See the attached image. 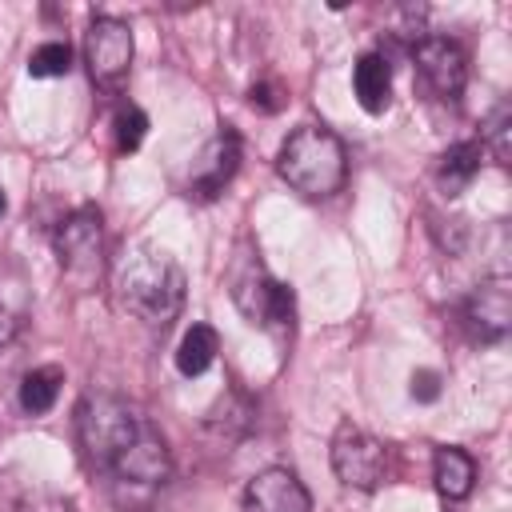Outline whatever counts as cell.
Instances as JSON below:
<instances>
[{"label":"cell","mask_w":512,"mask_h":512,"mask_svg":"<svg viewBox=\"0 0 512 512\" xmlns=\"http://www.w3.org/2000/svg\"><path fill=\"white\" fill-rule=\"evenodd\" d=\"M52 248H56L64 280L76 292H88L104 272V220H100V208L84 204V208L68 212L60 220L56 236H52Z\"/></svg>","instance_id":"cell-5"},{"label":"cell","mask_w":512,"mask_h":512,"mask_svg":"<svg viewBox=\"0 0 512 512\" xmlns=\"http://www.w3.org/2000/svg\"><path fill=\"white\" fill-rule=\"evenodd\" d=\"M144 132H148V116L136 104H128V108L116 112V148L120 152H136L144 144Z\"/></svg>","instance_id":"cell-20"},{"label":"cell","mask_w":512,"mask_h":512,"mask_svg":"<svg viewBox=\"0 0 512 512\" xmlns=\"http://www.w3.org/2000/svg\"><path fill=\"white\" fill-rule=\"evenodd\" d=\"M68 68H72V52H68L64 40H48V44H40V48L32 52V60H28V76H36V80L64 76Z\"/></svg>","instance_id":"cell-18"},{"label":"cell","mask_w":512,"mask_h":512,"mask_svg":"<svg viewBox=\"0 0 512 512\" xmlns=\"http://www.w3.org/2000/svg\"><path fill=\"white\" fill-rule=\"evenodd\" d=\"M484 140L500 164H512V108L508 104L492 108V116L484 120Z\"/></svg>","instance_id":"cell-19"},{"label":"cell","mask_w":512,"mask_h":512,"mask_svg":"<svg viewBox=\"0 0 512 512\" xmlns=\"http://www.w3.org/2000/svg\"><path fill=\"white\" fill-rule=\"evenodd\" d=\"M276 172L292 192H300L308 200H324V196L340 192L348 156H344V144L336 132L320 128V124H304L280 144Z\"/></svg>","instance_id":"cell-2"},{"label":"cell","mask_w":512,"mask_h":512,"mask_svg":"<svg viewBox=\"0 0 512 512\" xmlns=\"http://www.w3.org/2000/svg\"><path fill=\"white\" fill-rule=\"evenodd\" d=\"M352 92H356V104L364 112H384L388 108V96H392V68L380 52H364L352 68Z\"/></svg>","instance_id":"cell-12"},{"label":"cell","mask_w":512,"mask_h":512,"mask_svg":"<svg viewBox=\"0 0 512 512\" xmlns=\"http://www.w3.org/2000/svg\"><path fill=\"white\" fill-rule=\"evenodd\" d=\"M184 268L156 248H132L116 264V300L148 328H168L184 308Z\"/></svg>","instance_id":"cell-1"},{"label":"cell","mask_w":512,"mask_h":512,"mask_svg":"<svg viewBox=\"0 0 512 512\" xmlns=\"http://www.w3.org/2000/svg\"><path fill=\"white\" fill-rule=\"evenodd\" d=\"M4 208H8V200H4V188H0V216H4Z\"/></svg>","instance_id":"cell-26"},{"label":"cell","mask_w":512,"mask_h":512,"mask_svg":"<svg viewBox=\"0 0 512 512\" xmlns=\"http://www.w3.org/2000/svg\"><path fill=\"white\" fill-rule=\"evenodd\" d=\"M412 56H416V68H420L424 84L440 100H460V92L468 84V56H464V48L456 40H448V36H424L412 48Z\"/></svg>","instance_id":"cell-8"},{"label":"cell","mask_w":512,"mask_h":512,"mask_svg":"<svg viewBox=\"0 0 512 512\" xmlns=\"http://www.w3.org/2000/svg\"><path fill=\"white\" fill-rule=\"evenodd\" d=\"M132 52H136V44H132V28L124 20L96 16L88 24V32H84V64H88V72H92V80L100 88H108V92L120 88V80L132 68Z\"/></svg>","instance_id":"cell-7"},{"label":"cell","mask_w":512,"mask_h":512,"mask_svg":"<svg viewBox=\"0 0 512 512\" xmlns=\"http://www.w3.org/2000/svg\"><path fill=\"white\" fill-rule=\"evenodd\" d=\"M60 384H64V372L60 368H32L24 380H20V408L28 412V416H44L52 404H56V396H60Z\"/></svg>","instance_id":"cell-17"},{"label":"cell","mask_w":512,"mask_h":512,"mask_svg":"<svg viewBox=\"0 0 512 512\" xmlns=\"http://www.w3.org/2000/svg\"><path fill=\"white\" fill-rule=\"evenodd\" d=\"M216 352H220L216 328H212V324H192V328L180 336V344H176V368H180L184 376H200V372L212 368Z\"/></svg>","instance_id":"cell-16"},{"label":"cell","mask_w":512,"mask_h":512,"mask_svg":"<svg viewBox=\"0 0 512 512\" xmlns=\"http://www.w3.org/2000/svg\"><path fill=\"white\" fill-rule=\"evenodd\" d=\"M12 336H16V320H12V312L0 304V348H8Z\"/></svg>","instance_id":"cell-24"},{"label":"cell","mask_w":512,"mask_h":512,"mask_svg":"<svg viewBox=\"0 0 512 512\" xmlns=\"http://www.w3.org/2000/svg\"><path fill=\"white\" fill-rule=\"evenodd\" d=\"M464 324L476 340L500 344L512 328V280L508 276L480 280L472 288V296L464 300Z\"/></svg>","instance_id":"cell-9"},{"label":"cell","mask_w":512,"mask_h":512,"mask_svg":"<svg viewBox=\"0 0 512 512\" xmlns=\"http://www.w3.org/2000/svg\"><path fill=\"white\" fill-rule=\"evenodd\" d=\"M16 512H44V508H40V504H20Z\"/></svg>","instance_id":"cell-25"},{"label":"cell","mask_w":512,"mask_h":512,"mask_svg":"<svg viewBox=\"0 0 512 512\" xmlns=\"http://www.w3.org/2000/svg\"><path fill=\"white\" fill-rule=\"evenodd\" d=\"M432 232H436L440 248H448L452 256L464 252V240H468V224H464V220H436V216H432Z\"/></svg>","instance_id":"cell-21"},{"label":"cell","mask_w":512,"mask_h":512,"mask_svg":"<svg viewBox=\"0 0 512 512\" xmlns=\"http://www.w3.org/2000/svg\"><path fill=\"white\" fill-rule=\"evenodd\" d=\"M252 424H256V404L244 396V392H224L212 408H208V416H204V428L208 432H216L220 440H244L248 432H252Z\"/></svg>","instance_id":"cell-14"},{"label":"cell","mask_w":512,"mask_h":512,"mask_svg":"<svg viewBox=\"0 0 512 512\" xmlns=\"http://www.w3.org/2000/svg\"><path fill=\"white\" fill-rule=\"evenodd\" d=\"M432 480H436V492L444 500H464L472 492V480H476V464L464 448H436V460H432Z\"/></svg>","instance_id":"cell-15"},{"label":"cell","mask_w":512,"mask_h":512,"mask_svg":"<svg viewBox=\"0 0 512 512\" xmlns=\"http://www.w3.org/2000/svg\"><path fill=\"white\" fill-rule=\"evenodd\" d=\"M332 472H336L340 484L360 488V492H372V488H380V480L388 472V452L364 428L340 424L336 436H332Z\"/></svg>","instance_id":"cell-6"},{"label":"cell","mask_w":512,"mask_h":512,"mask_svg":"<svg viewBox=\"0 0 512 512\" xmlns=\"http://www.w3.org/2000/svg\"><path fill=\"white\" fill-rule=\"evenodd\" d=\"M480 156H484V148L476 144V140H464V144H452L440 160H436V188H440V196H460L472 180H476V172H480Z\"/></svg>","instance_id":"cell-13"},{"label":"cell","mask_w":512,"mask_h":512,"mask_svg":"<svg viewBox=\"0 0 512 512\" xmlns=\"http://www.w3.org/2000/svg\"><path fill=\"white\" fill-rule=\"evenodd\" d=\"M244 512H312V496L292 468H264L244 488Z\"/></svg>","instance_id":"cell-10"},{"label":"cell","mask_w":512,"mask_h":512,"mask_svg":"<svg viewBox=\"0 0 512 512\" xmlns=\"http://www.w3.org/2000/svg\"><path fill=\"white\" fill-rule=\"evenodd\" d=\"M248 100H252V108H260V112H276L284 100L276 96V84H256L252 92H248Z\"/></svg>","instance_id":"cell-23"},{"label":"cell","mask_w":512,"mask_h":512,"mask_svg":"<svg viewBox=\"0 0 512 512\" xmlns=\"http://www.w3.org/2000/svg\"><path fill=\"white\" fill-rule=\"evenodd\" d=\"M240 168V136L224 124L200 152V160L192 164V192L204 200H216L224 192V184L236 176Z\"/></svg>","instance_id":"cell-11"},{"label":"cell","mask_w":512,"mask_h":512,"mask_svg":"<svg viewBox=\"0 0 512 512\" xmlns=\"http://www.w3.org/2000/svg\"><path fill=\"white\" fill-rule=\"evenodd\" d=\"M412 396H416V400H424V404H432V400L440 396V376H436L432 368L412 372Z\"/></svg>","instance_id":"cell-22"},{"label":"cell","mask_w":512,"mask_h":512,"mask_svg":"<svg viewBox=\"0 0 512 512\" xmlns=\"http://www.w3.org/2000/svg\"><path fill=\"white\" fill-rule=\"evenodd\" d=\"M228 288H232L236 308L248 316V324L264 328V332H276V336H288L292 332V320H296L292 288L280 284V280H272L256 256H240L232 264Z\"/></svg>","instance_id":"cell-4"},{"label":"cell","mask_w":512,"mask_h":512,"mask_svg":"<svg viewBox=\"0 0 512 512\" xmlns=\"http://www.w3.org/2000/svg\"><path fill=\"white\" fill-rule=\"evenodd\" d=\"M152 420L132 408L128 400L120 396H84L80 408H76V436H80V448H84V460L100 472H112L124 452L144 436Z\"/></svg>","instance_id":"cell-3"}]
</instances>
